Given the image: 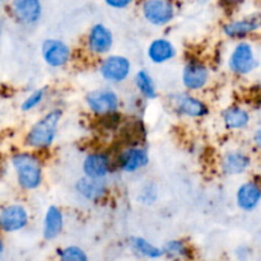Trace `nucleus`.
<instances>
[{"label": "nucleus", "mask_w": 261, "mask_h": 261, "mask_svg": "<svg viewBox=\"0 0 261 261\" xmlns=\"http://www.w3.org/2000/svg\"><path fill=\"white\" fill-rule=\"evenodd\" d=\"M61 117H63V111L60 109H54L43 115L28 130L25 135V145L32 149L40 150L50 148L58 134Z\"/></svg>", "instance_id": "1"}, {"label": "nucleus", "mask_w": 261, "mask_h": 261, "mask_svg": "<svg viewBox=\"0 0 261 261\" xmlns=\"http://www.w3.org/2000/svg\"><path fill=\"white\" fill-rule=\"evenodd\" d=\"M17 181L23 190H36L42 184V166L37 155L30 152L17 153L12 157Z\"/></svg>", "instance_id": "2"}, {"label": "nucleus", "mask_w": 261, "mask_h": 261, "mask_svg": "<svg viewBox=\"0 0 261 261\" xmlns=\"http://www.w3.org/2000/svg\"><path fill=\"white\" fill-rule=\"evenodd\" d=\"M259 65L254 46L246 41H241L234 46L228 58V68L239 75L252 73Z\"/></svg>", "instance_id": "3"}, {"label": "nucleus", "mask_w": 261, "mask_h": 261, "mask_svg": "<svg viewBox=\"0 0 261 261\" xmlns=\"http://www.w3.org/2000/svg\"><path fill=\"white\" fill-rule=\"evenodd\" d=\"M86 103L98 116L115 114L120 106V97L111 88L93 89L86 96Z\"/></svg>", "instance_id": "4"}, {"label": "nucleus", "mask_w": 261, "mask_h": 261, "mask_svg": "<svg viewBox=\"0 0 261 261\" xmlns=\"http://www.w3.org/2000/svg\"><path fill=\"white\" fill-rule=\"evenodd\" d=\"M132 73V63L122 55H110L102 60L99 74L109 83L119 84L126 81Z\"/></svg>", "instance_id": "5"}, {"label": "nucleus", "mask_w": 261, "mask_h": 261, "mask_svg": "<svg viewBox=\"0 0 261 261\" xmlns=\"http://www.w3.org/2000/svg\"><path fill=\"white\" fill-rule=\"evenodd\" d=\"M142 12L145 20L155 27L168 24L176 14L175 7L170 0H145Z\"/></svg>", "instance_id": "6"}, {"label": "nucleus", "mask_w": 261, "mask_h": 261, "mask_svg": "<svg viewBox=\"0 0 261 261\" xmlns=\"http://www.w3.org/2000/svg\"><path fill=\"white\" fill-rule=\"evenodd\" d=\"M43 61L51 68H61L71 59V50L69 45L58 38H48L43 41L41 47Z\"/></svg>", "instance_id": "7"}, {"label": "nucleus", "mask_w": 261, "mask_h": 261, "mask_svg": "<svg viewBox=\"0 0 261 261\" xmlns=\"http://www.w3.org/2000/svg\"><path fill=\"white\" fill-rule=\"evenodd\" d=\"M30 221L28 211L20 204H10L0 211V229L17 232L24 228Z\"/></svg>", "instance_id": "8"}, {"label": "nucleus", "mask_w": 261, "mask_h": 261, "mask_svg": "<svg viewBox=\"0 0 261 261\" xmlns=\"http://www.w3.org/2000/svg\"><path fill=\"white\" fill-rule=\"evenodd\" d=\"M114 35L105 24L97 23L92 25L87 35V47L94 55H103L112 48Z\"/></svg>", "instance_id": "9"}, {"label": "nucleus", "mask_w": 261, "mask_h": 261, "mask_svg": "<svg viewBox=\"0 0 261 261\" xmlns=\"http://www.w3.org/2000/svg\"><path fill=\"white\" fill-rule=\"evenodd\" d=\"M209 81V69L200 61H189L182 70V84L189 91H200Z\"/></svg>", "instance_id": "10"}, {"label": "nucleus", "mask_w": 261, "mask_h": 261, "mask_svg": "<svg viewBox=\"0 0 261 261\" xmlns=\"http://www.w3.org/2000/svg\"><path fill=\"white\" fill-rule=\"evenodd\" d=\"M149 163V155L144 148L129 147L117 157V166L122 172L134 173Z\"/></svg>", "instance_id": "11"}, {"label": "nucleus", "mask_w": 261, "mask_h": 261, "mask_svg": "<svg viewBox=\"0 0 261 261\" xmlns=\"http://www.w3.org/2000/svg\"><path fill=\"white\" fill-rule=\"evenodd\" d=\"M111 172V160L101 152L91 153L83 161V173L86 177L103 180Z\"/></svg>", "instance_id": "12"}, {"label": "nucleus", "mask_w": 261, "mask_h": 261, "mask_svg": "<svg viewBox=\"0 0 261 261\" xmlns=\"http://www.w3.org/2000/svg\"><path fill=\"white\" fill-rule=\"evenodd\" d=\"M12 10L18 22L35 24L42 14V5L40 0H13Z\"/></svg>", "instance_id": "13"}, {"label": "nucleus", "mask_w": 261, "mask_h": 261, "mask_svg": "<svg viewBox=\"0 0 261 261\" xmlns=\"http://www.w3.org/2000/svg\"><path fill=\"white\" fill-rule=\"evenodd\" d=\"M251 166V158L242 150H229L222 158L221 167L226 175L239 176L246 172Z\"/></svg>", "instance_id": "14"}, {"label": "nucleus", "mask_w": 261, "mask_h": 261, "mask_svg": "<svg viewBox=\"0 0 261 261\" xmlns=\"http://www.w3.org/2000/svg\"><path fill=\"white\" fill-rule=\"evenodd\" d=\"M261 200V190L256 182L247 181L240 185L236 193L237 206L244 212H252L259 206Z\"/></svg>", "instance_id": "15"}, {"label": "nucleus", "mask_w": 261, "mask_h": 261, "mask_svg": "<svg viewBox=\"0 0 261 261\" xmlns=\"http://www.w3.org/2000/svg\"><path fill=\"white\" fill-rule=\"evenodd\" d=\"M173 101L176 103V110L184 116L200 119L208 115L209 112L208 106L201 99L189 96V94H176L173 97Z\"/></svg>", "instance_id": "16"}, {"label": "nucleus", "mask_w": 261, "mask_h": 261, "mask_svg": "<svg viewBox=\"0 0 261 261\" xmlns=\"http://www.w3.org/2000/svg\"><path fill=\"white\" fill-rule=\"evenodd\" d=\"M260 27L257 17H245L242 19L231 20L223 25V33L232 40H241L251 33L256 32Z\"/></svg>", "instance_id": "17"}, {"label": "nucleus", "mask_w": 261, "mask_h": 261, "mask_svg": "<svg viewBox=\"0 0 261 261\" xmlns=\"http://www.w3.org/2000/svg\"><path fill=\"white\" fill-rule=\"evenodd\" d=\"M75 191L86 200L96 203L106 195L107 185L103 180L89 178L84 176L81 180L76 181Z\"/></svg>", "instance_id": "18"}, {"label": "nucleus", "mask_w": 261, "mask_h": 261, "mask_svg": "<svg viewBox=\"0 0 261 261\" xmlns=\"http://www.w3.org/2000/svg\"><path fill=\"white\" fill-rule=\"evenodd\" d=\"M147 56L153 64H163L176 56V47L167 38H155L147 48Z\"/></svg>", "instance_id": "19"}, {"label": "nucleus", "mask_w": 261, "mask_h": 261, "mask_svg": "<svg viewBox=\"0 0 261 261\" xmlns=\"http://www.w3.org/2000/svg\"><path fill=\"white\" fill-rule=\"evenodd\" d=\"M64 227V217L60 208L55 205L48 206L43 218V237L45 240H54L61 233Z\"/></svg>", "instance_id": "20"}, {"label": "nucleus", "mask_w": 261, "mask_h": 261, "mask_svg": "<svg viewBox=\"0 0 261 261\" xmlns=\"http://www.w3.org/2000/svg\"><path fill=\"white\" fill-rule=\"evenodd\" d=\"M224 126L228 130L245 129L250 124V112L246 109L240 106H231L223 111Z\"/></svg>", "instance_id": "21"}, {"label": "nucleus", "mask_w": 261, "mask_h": 261, "mask_svg": "<svg viewBox=\"0 0 261 261\" xmlns=\"http://www.w3.org/2000/svg\"><path fill=\"white\" fill-rule=\"evenodd\" d=\"M135 87H137L138 92L144 97L145 99H155L157 98V88H155V83L153 81L152 75L148 73L145 69H140L137 71L134 78Z\"/></svg>", "instance_id": "22"}, {"label": "nucleus", "mask_w": 261, "mask_h": 261, "mask_svg": "<svg viewBox=\"0 0 261 261\" xmlns=\"http://www.w3.org/2000/svg\"><path fill=\"white\" fill-rule=\"evenodd\" d=\"M130 244H132L133 249L137 252H139L140 255L145 257H150V259H157L163 255L162 249L160 247H155L154 245L150 244L149 241H147L143 237H133L130 240Z\"/></svg>", "instance_id": "23"}, {"label": "nucleus", "mask_w": 261, "mask_h": 261, "mask_svg": "<svg viewBox=\"0 0 261 261\" xmlns=\"http://www.w3.org/2000/svg\"><path fill=\"white\" fill-rule=\"evenodd\" d=\"M163 255H166L167 257L172 260H182L185 257L189 256V249L182 241H177V240H173V241H168L167 244L163 246L162 249Z\"/></svg>", "instance_id": "24"}, {"label": "nucleus", "mask_w": 261, "mask_h": 261, "mask_svg": "<svg viewBox=\"0 0 261 261\" xmlns=\"http://www.w3.org/2000/svg\"><path fill=\"white\" fill-rule=\"evenodd\" d=\"M45 96H46L45 88L36 89V91H33L32 93H31L30 96H28L27 98L22 102V106H20V109H22V111H24V112L32 111L33 109H36L37 106H40L41 102H42L43 98H45Z\"/></svg>", "instance_id": "25"}, {"label": "nucleus", "mask_w": 261, "mask_h": 261, "mask_svg": "<svg viewBox=\"0 0 261 261\" xmlns=\"http://www.w3.org/2000/svg\"><path fill=\"white\" fill-rule=\"evenodd\" d=\"M59 256H60V261H88L86 252L78 246H69L61 250Z\"/></svg>", "instance_id": "26"}, {"label": "nucleus", "mask_w": 261, "mask_h": 261, "mask_svg": "<svg viewBox=\"0 0 261 261\" xmlns=\"http://www.w3.org/2000/svg\"><path fill=\"white\" fill-rule=\"evenodd\" d=\"M107 7L112 9H125L134 3V0H105Z\"/></svg>", "instance_id": "27"}, {"label": "nucleus", "mask_w": 261, "mask_h": 261, "mask_svg": "<svg viewBox=\"0 0 261 261\" xmlns=\"http://www.w3.org/2000/svg\"><path fill=\"white\" fill-rule=\"evenodd\" d=\"M254 142H255V144L257 145V147H260V145H261V132H260V129H257L256 133H255Z\"/></svg>", "instance_id": "28"}, {"label": "nucleus", "mask_w": 261, "mask_h": 261, "mask_svg": "<svg viewBox=\"0 0 261 261\" xmlns=\"http://www.w3.org/2000/svg\"><path fill=\"white\" fill-rule=\"evenodd\" d=\"M3 249H4V246H3V241H2V240H0V254H2V252H3Z\"/></svg>", "instance_id": "29"}, {"label": "nucleus", "mask_w": 261, "mask_h": 261, "mask_svg": "<svg viewBox=\"0 0 261 261\" xmlns=\"http://www.w3.org/2000/svg\"><path fill=\"white\" fill-rule=\"evenodd\" d=\"M232 2H244V0H232Z\"/></svg>", "instance_id": "30"}, {"label": "nucleus", "mask_w": 261, "mask_h": 261, "mask_svg": "<svg viewBox=\"0 0 261 261\" xmlns=\"http://www.w3.org/2000/svg\"><path fill=\"white\" fill-rule=\"evenodd\" d=\"M5 2V0H0V4H2V3H4Z\"/></svg>", "instance_id": "31"}]
</instances>
